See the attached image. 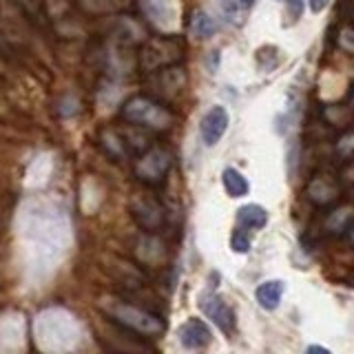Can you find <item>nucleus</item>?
<instances>
[{
  "label": "nucleus",
  "instance_id": "1",
  "mask_svg": "<svg viewBox=\"0 0 354 354\" xmlns=\"http://www.w3.org/2000/svg\"><path fill=\"white\" fill-rule=\"evenodd\" d=\"M186 44L182 36H153L142 44L138 64L144 73H158L184 60Z\"/></svg>",
  "mask_w": 354,
  "mask_h": 354
},
{
  "label": "nucleus",
  "instance_id": "2",
  "mask_svg": "<svg viewBox=\"0 0 354 354\" xmlns=\"http://www.w3.org/2000/svg\"><path fill=\"white\" fill-rule=\"evenodd\" d=\"M120 118L147 131H166L173 127L171 109L149 95H133L120 109Z\"/></svg>",
  "mask_w": 354,
  "mask_h": 354
},
{
  "label": "nucleus",
  "instance_id": "3",
  "mask_svg": "<svg viewBox=\"0 0 354 354\" xmlns=\"http://www.w3.org/2000/svg\"><path fill=\"white\" fill-rule=\"evenodd\" d=\"M104 315H109L111 319L120 324L122 328L131 330L133 335H142V337H149V339H155L164 335L166 330V324L164 319L149 313V310H144L140 306H133V304H127V301H109L102 306Z\"/></svg>",
  "mask_w": 354,
  "mask_h": 354
},
{
  "label": "nucleus",
  "instance_id": "4",
  "mask_svg": "<svg viewBox=\"0 0 354 354\" xmlns=\"http://www.w3.org/2000/svg\"><path fill=\"white\" fill-rule=\"evenodd\" d=\"M173 166V155L164 147H149L133 164V173L144 184H160Z\"/></svg>",
  "mask_w": 354,
  "mask_h": 354
},
{
  "label": "nucleus",
  "instance_id": "5",
  "mask_svg": "<svg viewBox=\"0 0 354 354\" xmlns=\"http://www.w3.org/2000/svg\"><path fill=\"white\" fill-rule=\"evenodd\" d=\"M129 208H131L133 219H136L138 224H140V228L149 230V232L160 230L166 224L164 208H162V204L153 195H144V193L133 195Z\"/></svg>",
  "mask_w": 354,
  "mask_h": 354
},
{
  "label": "nucleus",
  "instance_id": "6",
  "mask_svg": "<svg viewBox=\"0 0 354 354\" xmlns=\"http://www.w3.org/2000/svg\"><path fill=\"white\" fill-rule=\"evenodd\" d=\"M199 308H202V313L213 321L224 335H232V330H235V313H232V308L219 295H213V292L202 295L199 297Z\"/></svg>",
  "mask_w": 354,
  "mask_h": 354
},
{
  "label": "nucleus",
  "instance_id": "7",
  "mask_svg": "<svg viewBox=\"0 0 354 354\" xmlns=\"http://www.w3.org/2000/svg\"><path fill=\"white\" fill-rule=\"evenodd\" d=\"M226 129H228V111L219 104L210 109L202 118V124H199V133H202V140L206 147H215V144L224 138Z\"/></svg>",
  "mask_w": 354,
  "mask_h": 354
},
{
  "label": "nucleus",
  "instance_id": "8",
  "mask_svg": "<svg viewBox=\"0 0 354 354\" xmlns=\"http://www.w3.org/2000/svg\"><path fill=\"white\" fill-rule=\"evenodd\" d=\"M177 337H180L182 346L188 350H197V348H204L210 343L213 335H210V328L208 324H204L202 319H188L182 324V328L177 330Z\"/></svg>",
  "mask_w": 354,
  "mask_h": 354
},
{
  "label": "nucleus",
  "instance_id": "9",
  "mask_svg": "<svg viewBox=\"0 0 354 354\" xmlns=\"http://www.w3.org/2000/svg\"><path fill=\"white\" fill-rule=\"evenodd\" d=\"M337 195H339L337 180L332 175H328V173L317 175L308 186V197L313 199L315 204H321V206L337 202Z\"/></svg>",
  "mask_w": 354,
  "mask_h": 354
},
{
  "label": "nucleus",
  "instance_id": "10",
  "mask_svg": "<svg viewBox=\"0 0 354 354\" xmlns=\"http://www.w3.org/2000/svg\"><path fill=\"white\" fill-rule=\"evenodd\" d=\"M100 144H102V149H104L113 160L127 158L129 151H131V149H136V147H133L131 138L122 136V133H118V131H113V129H104V131H102V136H100Z\"/></svg>",
  "mask_w": 354,
  "mask_h": 354
},
{
  "label": "nucleus",
  "instance_id": "11",
  "mask_svg": "<svg viewBox=\"0 0 354 354\" xmlns=\"http://www.w3.org/2000/svg\"><path fill=\"white\" fill-rule=\"evenodd\" d=\"M283 288L286 283L279 281V279H270V281H263L257 286V290H254V297H257V301L263 310H274L281 301V295H283Z\"/></svg>",
  "mask_w": 354,
  "mask_h": 354
},
{
  "label": "nucleus",
  "instance_id": "12",
  "mask_svg": "<svg viewBox=\"0 0 354 354\" xmlns=\"http://www.w3.org/2000/svg\"><path fill=\"white\" fill-rule=\"evenodd\" d=\"M237 221L241 230H259L268 224V213L257 204H246L237 210Z\"/></svg>",
  "mask_w": 354,
  "mask_h": 354
},
{
  "label": "nucleus",
  "instance_id": "13",
  "mask_svg": "<svg viewBox=\"0 0 354 354\" xmlns=\"http://www.w3.org/2000/svg\"><path fill=\"white\" fill-rule=\"evenodd\" d=\"M188 27H191V33L195 38H210V36H215V31H217V22L210 18L206 11L202 9H195L193 11V16H191V22H188Z\"/></svg>",
  "mask_w": 354,
  "mask_h": 354
},
{
  "label": "nucleus",
  "instance_id": "14",
  "mask_svg": "<svg viewBox=\"0 0 354 354\" xmlns=\"http://www.w3.org/2000/svg\"><path fill=\"white\" fill-rule=\"evenodd\" d=\"M221 182H224V188L230 197H243L250 191L248 180L237 169H224V173H221Z\"/></svg>",
  "mask_w": 354,
  "mask_h": 354
},
{
  "label": "nucleus",
  "instance_id": "15",
  "mask_svg": "<svg viewBox=\"0 0 354 354\" xmlns=\"http://www.w3.org/2000/svg\"><path fill=\"white\" fill-rule=\"evenodd\" d=\"M80 5L91 14H106V11H124L133 0H80Z\"/></svg>",
  "mask_w": 354,
  "mask_h": 354
},
{
  "label": "nucleus",
  "instance_id": "16",
  "mask_svg": "<svg viewBox=\"0 0 354 354\" xmlns=\"http://www.w3.org/2000/svg\"><path fill=\"white\" fill-rule=\"evenodd\" d=\"M337 158L339 160H350L354 158V131H348V133H343V136L339 138L337 142Z\"/></svg>",
  "mask_w": 354,
  "mask_h": 354
},
{
  "label": "nucleus",
  "instance_id": "17",
  "mask_svg": "<svg viewBox=\"0 0 354 354\" xmlns=\"http://www.w3.org/2000/svg\"><path fill=\"white\" fill-rule=\"evenodd\" d=\"M337 44L346 51L354 55V25H343L337 33Z\"/></svg>",
  "mask_w": 354,
  "mask_h": 354
},
{
  "label": "nucleus",
  "instance_id": "18",
  "mask_svg": "<svg viewBox=\"0 0 354 354\" xmlns=\"http://www.w3.org/2000/svg\"><path fill=\"white\" fill-rule=\"evenodd\" d=\"M252 246V241H250V235L246 230H235L232 232V237H230V248L239 252V254H246Z\"/></svg>",
  "mask_w": 354,
  "mask_h": 354
},
{
  "label": "nucleus",
  "instance_id": "19",
  "mask_svg": "<svg viewBox=\"0 0 354 354\" xmlns=\"http://www.w3.org/2000/svg\"><path fill=\"white\" fill-rule=\"evenodd\" d=\"M281 3L288 7V11H290L292 20L301 18V14H304V0H281Z\"/></svg>",
  "mask_w": 354,
  "mask_h": 354
},
{
  "label": "nucleus",
  "instance_id": "20",
  "mask_svg": "<svg viewBox=\"0 0 354 354\" xmlns=\"http://www.w3.org/2000/svg\"><path fill=\"white\" fill-rule=\"evenodd\" d=\"M310 3V9H313V14H321L328 5H330V0H308Z\"/></svg>",
  "mask_w": 354,
  "mask_h": 354
},
{
  "label": "nucleus",
  "instance_id": "21",
  "mask_svg": "<svg viewBox=\"0 0 354 354\" xmlns=\"http://www.w3.org/2000/svg\"><path fill=\"white\" fill-rule=\"evenodd\" d=\"M306 354H332V352L328 348H324V346H310L306 350Z\"/></svg>",
  "mask_w": 354,
  "mask_h": 354
},
{
  "label": "nucleus",
  "instance_id": "22",
  "mask_svg": "<svg viewBox=\"0 0 354 354\" xmlns=\"http://www.w3.org/2000/svg\"><path fill=\"white\" fill-rule=\"evenodd\" d=\"M348 237H350V243L354 246V224L350 226V230H348Z\"/></svg>",
  "mask_w": 354,
  "mask_h": 354
},
{
  "label": "nucleus",
  "instance_id": "23",
  "mask_svg": "<svg viewBox=\"0 0 354 354\" xmlns=\"http://www.w3.org/2000/svg\"><path fill=\"white\" fill-rule=\"evenodd\" d=\"M239 3H241L243 7H252V5H254V0H239Z\"/></svg>",
  "mask_w": 354,
  "mask_h": 354
}]
</instances>
